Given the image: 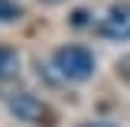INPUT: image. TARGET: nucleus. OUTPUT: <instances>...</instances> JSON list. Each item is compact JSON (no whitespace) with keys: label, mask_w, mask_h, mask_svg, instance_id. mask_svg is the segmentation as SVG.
<instances>
[{"label":"nucleus","mask_w":130,"mask_h":127,"mask_svg":"<svg viewBox=\"0 0 130 127\" xmlns=\"http://www.w3.org/2000/svg\"><path fill=\"white\" fill-rule=\"evenodd\" d=\"M52 68L62 81H88L94 78L98 72V59L88 46H78V43H68V46H59L52 52Z\"/></svg>","instance_id":"1"},{"label":"nucleus","mask_w":130,"mask_h":127,"mask_svg":"<svg viewBox=\"0 0 130 127\" xmlns=\"http://www.w3.org/2000/svg\"><path fill=\"white\" fill-rule=\"evenodd\" d=\"M7 108L20 124H29V127H55V121H59L55 111L32 91H13L7 98Z\"/></svg>","instance_id":"2"},{"label":"nucleus","mask_w":130,"mask_h":127,"mask_svg":"<svg viewBox=\"0 0 130 127\" xmlns=\"http://www.w3.org/2000/svg\"><path fill=\"white\" fill-rule=\"evenodd\" d=\"M98 33L104 36V39H130V3L127 0H120V3H114L107 13L101 16V23H98Z\"/></svg>","instance_id":"3"},{"label":"nucleus","mask_w":130,"mask_h":127,"mask_svg":"<svg viewBox=\"0 0 130 127\" xmlns=\"http://www.w3.org/2000/svg\"><path fill=\"white\" fill-rule=\"evenodd\" d=\"M20 75V52L10 46H0V81H10Z\"/></svg>","instance_id":"4"},{"label":"nucleus","mask_w":130,"mask_h":127,"mask_svg":"<svg viewBox=\"0 0 130 127\" xmlns=\"http://www.w3.org/2000/svg\"><path fill=\"white\" fill-rule=\"evenodd\" d=\"M23 3L16 0H0V26H10V23H20L23 20Z\"/></svg>","instance_id":"5"},{"label":"nucleus","mask_w":130,"mask_h":127,"mask_svg":"<svg viewBox=\"0 0 130 127\" xmlns=\"http://www.w3.org/2000/svg\"><path fill=\"white\" fill-rule=\"evenodd\" d=\"M117 75H120V78H127V81H130V55H124V59L117 62Z\"/></svg>","instance_id":"6"},{"label":"nucleus","mask_w":130,"mask_h":127,"mask_svg":"<svg viewBox=\"0 0 130 127\" xmlns=\"http://www.w3.org/2000/svg\"><path fill=\"white\" fill-rule=\"evenodd\" d=\"M78 127H120V124H114V121H85Z\"/></svg>","instance_id":"7"}]
</instances>
